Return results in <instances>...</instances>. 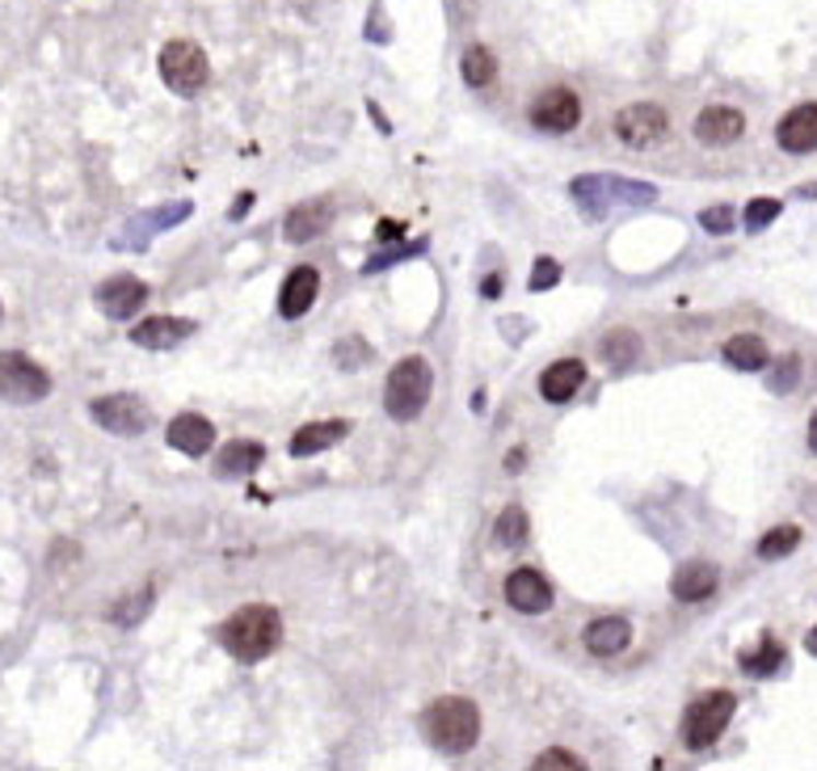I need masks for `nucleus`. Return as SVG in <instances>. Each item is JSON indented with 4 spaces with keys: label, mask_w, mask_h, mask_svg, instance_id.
<instances>
[{
    "label": "nucleus",
    "mask_w": 817,
    "mask_h": 771,
    "mask_svg": "<svg viewBox=\"0 0 817 771\" xmlns=\"http://www.w3.org/2000/svg\"><path fill=\"white\" fill-rule=\"evenodd\" d=\"M283 641V615L266 603H253L232 611L219 624V645L232 654L237 661H262L271 658Z\"/></svg>",
    "instance_id": "nucleus-1"
},
{
    "label": "nucleus",
    "mask_w": 817,
    "mask_h": 771,
    "mask_svg": "<svg viewBox=\"0 0 817 771\" xmlns=\"http://www.w3.org/2000/svg\"><path fill=\"white\" fill-rule=\"evenodd\" d=\"M422 734L442 755H468L481 738V709L463 695H442L422 713Z\"/></svg>",
    "instance_id": "nucleus-2"
},
{
    "label": "nucleus",
    "mask_w": 817,
    "mask_h": 771,
    "mask_svg": "<svg viewBox=\"0 0 817 771\" xmlns=\"http://www.w3.org/2000/svg\"><path fill=\"white\" fill-rule=\"evenodd\" d=\"M430 388H435L430 363L417 355L401 358V363L388 371V384H383V410H388V417H392V422H413V417L426 410Z\"/></svg>",
    "instance_id": "nucleus-3"
},
{
    "label": "nucleus",
    "mask_w": 817,
    "mask_h": 771,
    "mask_svg": "<svg viewBox=\"0 0 817 771\" xmlns=\"http://www.w3.org/2000/svg\"><path fill=\"white\" fill-rule=\"evenodd\" d=\"M734 691H704L695 704H687L682 713V743L687 750H709V746L721 743L725 725L734 721Z\"/></svg>",
    "instance_id": "nucleus-4"
},
{
    "label": "nucleus",
    "mask_w": 817,
    "mask_h": 771,
    "mask_svg": "<svg viewBox=\"0 0 817 771\" xmlns=\"http://www.w3.org/2000/svg\"><path fill=\"white\" fill-rule=\"evenodd\" d=\"M161 81L173 89V93H182V97H194V93H203V84L211 81V64H207V51L198 47V43H191V38H173V43H164L161 51Z\"/></svg>",
    "instance_id": "nucleus-5"
},
{
    "label": "nucleus",
    "mask_w": 817,
    "mask_h": 771,
    "mask_svg": "<svg viewBox=\"0 0 817 771\" xmlns=\"http://www.w3.org/2000/svg\"><path fill=\"white\" fill-rule=\"evenodd\" d=\"M51 392V376L22 350L0 355V401L9 405H38Z\"/></svg>",
    "instance_id": "nucleus-6"
},
{
    "label": "nucleus",
    "mask_w": 817,
    "mask_h": 771,
    "mask_svg": "<svg viewBox=\"0 0 817 771\" xmlns=\"http://www.w3.org/2000/svg\"><path fill=\"white\" fill-rule=\"evenodd\" d=\"M573 198L595 216V220H602L607 216V203H632V207H645V203H654L657 191L654 186H645V182H624V177H577L573 182Z\"/></svg>",
    "instance_id": "nucleus-7"
},
{
    "label": "nucleus",
    "mask_w": 817,
    "mask_h": 771,
    "mask_svg": "<svg viewBox=\"0 0 817 771\" xmlns=\"http://www.w3.org/2000/svg\"><path fill=\"white\" fill-rule=\"evenodd\" d=\"M89 417L102 426V430H110V435H143L148 430V422H152V410H148V401H139L136 392H114V396H97L93 405H89Z\"/></svg>",
    "instance_id": "nucleus-8"
},
{
    "label": "nucleus",
    "mask_w": 817,
    "mask_h": 771,
    "mask_svg": "<svg viewBox=\"0 0 817 771\" xmlns=\"http://www.w3.org/2000/svg\"><path fill=\"white\" fill-rule=\"evenodd\" d=\"M540 131H552V136H565V131H573L577 123H582V102H577V93L573 89H561V84H552V89H544L536 102H531V114H527Z\"/></svg>",
    "instance_id": "nucleus-9"
},
{
    "label": "nucleus",
    "mask_w": 817,
    "mask_h": 771,
    "mask_svg": "<svg viewBox=\"0 0 817 771\" xmlns=\"http://www.w3.org/2000/svg\"><path fill=\"white\" fill-rule=\"evenodd\" d=\"M666 127H670V118L654 102H632V106L615 114V136L628 148H649V143L666 136Z\"/></svg>",
    "instance_id": "nucleus-10"
},
{
    "label": "nucleus",
    "mask_w": 817,
    "mask_h": 771,
    "mask_svg": "<svg viewBox=\"0 0 817 771\" xmlns=\"http://www.w3.org/2000/svg\"><path fill=\"white\" fill-rule=\"evenodd\" d=\"M552 582L540 574V569H515L510 578H506V603L515 607V611H522V615H544L548 607H552Z\"/></svg>",
    "instance_id": "nucleus-11"
},
{
    "label": "nucleus",
    "mask_w": 817,
    "mask_h": 771,
    "mask_svg": "<svg viewBox=\"0 0 817 771\" xmlns=\"http://www.w3.org/2000/svg\"><path fill=\"white\" fill-rule=\"evenodd\" d=\"M143 300H148V287H143L136 275H114L97 287V308H102L106 317H114V321L136 317L139 308H143Z\"/></svg>",
    "instance_id": "nucleus-12"
},
{
    "label": "nucleus",
    "mask_w": 817,
    "mask_h": 771,
    "mask_svg": "<svg viewBox=\"0 0 817 771\" xmlns=\"http://www.w3.org/2000/svg\"><path fill=\"white\" fill-rule=\"evenodd\" d=\"M164 439H169L173 451H182V456H194V460H198V456H207V451L216 447V426H211L203 414H177L173 422H169Z\"/></svg>",
    "instance_id": "nucleus-13"
},
{
    "label": "nucleus",
    "mask_w": 817,
    "mask_h": 771,
    "mask_svg": "<svg viewBox=\"0 0 817 771\" xmlns=\"http://www.w3.org/2000/svg\"><path fill=\"white\" fill-rule=\"evenodd\" d=\"M775 139H780V148L792 152V157L814 152L817 148V102H805V106H796V111L784 114L780 127H775Z\"/></svg>",
    "instance_id": "nucleus-14"
},
{
    "label": "nucleus",
    "mask_w": 817,
    "mask_h": 771,
    "mask_svg": "<svg viewBox=\"0 0 817 771\" xmlns=\"http://www.w3.org/2000/svg\"><path fill=\"white\" fill-rule=\"evenodd\" d=\"M317 291H321V275L312 266H296L291 275L283 278V291H278V312L283 321H300L303 312L317 303Z\"/></svg>",
    "instance_id": "nucleus-15"
},
{
    "label": "nucleus",
    "mask_w": 817,
    "mask_h": 771,
    "mask_svg": "<svg viewBox=\"0 0 817 771\" xmlns=\"http://www.w3.org/2000/svg\"><path fill=\"white\" fill-rule=\"evenodd\" d=\"M350 435V422L346 417H329V422H308V426H300L296 430V439H291V456L296 460H308V456H321V451H329V447H337V442Z\"/></svg>",
    "instance_id": "nucleus-16"
},
{
    "label": "nucleus",
    "mask_w": 817,
    "mask_h": 771,
    "mask_svg": "<svg viewBox=\"0 0 817 771\" xmlns=\"http://www.w3.org/2000/svg\"><path fill=\"white\" fill-rule=\"evenodd\" d=\"M194 333V321H182V317H148L131 330V342L143 346V350H173L182 337Z\"/></svg>",
    "instance_id": "nucleus-17"
},
{
    "label": "nucleus",
    "mask_w": 817,
    "mask_h": 771,
    "mask_svg": "<svg viewBox=\"0 0 817 771\" xmlns=\"http://www.w3.org/2000/svg\"><path fill=\"white\" fill-rule=\"evenodd\" d=\"M746 131V114L734 106H709L695 118V139L700 143H734Z\"/></svg>",
    "instance_id": "nucleus-18"
},
{
    "label": "nucleus",
    "mask_w": 817,
    "mask_h": 771,
    "mask_svg": "<svg viewBox=\"0 0 817 771\" xmlns=\"http://www.w3.org/2000/svg\"><path fill=\"white\" fill-rule=\"evenodd\" d=\"M716 586H721L716 565H709V561H691V565H682L679 574H675L670 595H675L679 603H704Z\"/></svg>",
    "instance_id": "nucleus-19"
},
{
    "label": "nucleus",
    "mask_w": 817,
    "mask_h": 771,
    "mask_svg": "<svg viewBox=\"0 0 817 771\" xmlns=\"http://www.w3.org/2000/svg\"><path fill=\"white\" fill-rule=\"evenodd\" d=\"M582 384H586V363H582V358H561V363H552L544 376H540V396L561 405V401H569Z\"/></svg>",
    "instance_id": "nucleus-20"
},
{
    "label": "nucleus",
    "mask_w": 817,
    "mask_h": 771,
    "mask_svg": "<svg viewBox=\"0 0 817 771\" xmlns=\"http://www.w3.org/2000/svg\"><path fill=\"white\" fill-rule=\"evenodd\" d=\"M628 641H632V624L624 615H602V620H595L586 629V649L599 654V658H611V654L628 649Z\"/></svg>",
    "instance_id": "nucleus-21"
},
{
    "label": "nucleus",
    "mask_w": 817,
    "mask_h": 771,
    "mask_svg": "<svg viewBox=\"0 0 817 771\" xmlns=\"http://www.w3.org/2000/svg\"><path fill=\"white\" fill-rule=\"evenodd\" d=\"M262 460H266V447H262V442L237 439L219 451L216 476H223V481H232V476H249V472L262 469Z\"/></svg>",
    "instance_id": "nucleus-22"
},
{
    "label": "nucleus",
    "mask_w": 817,
    "mask_h": 771,
    "mask_svg": "<svg viewBox=\"0 0 817 771\" xmlns=\"http://www.w3.org/2000/svg\"><path fill=\"white\" fill-rule=\"evenodd\" d=\"M721 355H725V363L737 367V371H763L767 363H771L767 342L763 337H755V333H737V337H729Z\"/></svg>",
    "instance_id": "nucleus-23"
},
{
    "label": "nucleus",
    "mask_w": 817,
    "mask_h": 771,
    "mask_svg": "<svg viewBox=\"0 0 817 771\" xmlns=\"http://www.w3.org/2000/svg\"><path fill=\"white\" fill-rule=\"evenodd\" d=\"M329 228V203H303V207H296L287 220H283V237L287 241H312V237H321Z\"/></svg>",
    "instance_id": "nucleus-24"
},
{
    "label": "nucleus",
    "mask_w": 817,
    "mask_h": 771,
    "mask_svg": "<svg viewBox=\"0 0 817 771\" xmlns=\"http://www.w3.org/2000/svg\"><path fill=\"white\" fill-rule=\"evenodd\" d=\"M784 645L780 641H771V636H763L755 649H741V658H737V666H741V675H750V679H767V675H775L780 666H784Z\"/></svg>",
    "instance_id": "nucleus-25"
},
{
    "label": "nucleus",
    "mask_w": 817,
    "mask_h": 771,
    "mask_svg": "<svg viewBox=\"0 0 817 771\" xmlns=\"http://www.w3.org/2000/svg\"><path fill=\"white\" fill-rule=\"evenodd\" d=\"M636 355H641V337L632 330H611L602 337V358H607L611 371H628L636 363Z\"/></svg>",
    "instance_id": "nucleus-26"
},
{
    "label": "nucleus",
    "mask_w": 817,
    "mask_h": 771,
    "mask_svg": "<svg viewBox=\"0 0 817 771\" xmlns=\"http://www.w3.org/2000/svg\"><path fill=\"white\" fill-rule=\"evenodd\" d=\"M463 84H472V89H490L493 81H497V59H493L490 47H468L463 51Z\"/></svg>",
    "instance_id": "nucleus-27"
},
{
    "label": "nucleus",
    "mask_w": 817,
    "mask_h": 771,
    "mask_svg": "<svg viewBox=\"0 0 817 771\" xmlns=\"http://www.w3.org/2000/svg\"><path fill=\"white\" fill-rule=\"evenodd\" d=\"M527 536H531L527 510L506 506V510H502V519H497V527H493V540H497L502 549H518V544H527Z\"/></svg>",
    "instance_id": "nucleus-28"
},
{
    "label": "nucleus",
    "mask_w": 817,
    "mask_h": 771,
    "mask_svg": "<svg viewBox=\"0 0 817 771\" xmlns=\"http://www.w3.org/2000/svg\"><path fill=\"white\" fill-rule=\"evenodd\" d=\"M152 603H157V595H152V586H143V590H136L131 599H123V603L110 607V620L123 624V629H136L139 620L152 611Z\"/></svg>",
    "instance_id": "nucleus-29"
},
{
    "label": "nucleus",
    "mask_w": 817,
    "mask_h": 771,
    "mask_svg": "<svg viewBox=\"0 0 817 771\" xmlns=\"http://www.w3.org/2000/svg\"><path fill=\"white\" fill-rule=\"evenodd\" d=\"M796 544H801V527H792V523L771 527L763 540H759V556H763V561H780V556H789Z\"/></svg>",
    "instance_id": "nucleus-30"
},
{
    "label": "nucleus",
    "mask_w": 817,
    "mask_h": 771,
    "mask_svg": "<svg viewBox=\"0 0 817 771\" xmlns=\"http://www.w3.org/2000/svg\"><path fill=\"white\" fill-rule=\"evenodd\" d=\"M775 216H780V198H755L746 207V228H767Z\"/></svg>",
    "instance_id": "nucleus-31"
},
{
    "label": "nucleus",
    "mask_w": 817,
    "mask_h": 771,
    "mask_svg": "<svg viewBox=\"0 0 817 771\" xmlns=\"http://www.w3.org/2000/svg\"><path fill=\"white\" fill-rule=\"evenodd\" d=\"M531 768H536V771H548V768H569V771H582V768H586V763H582V759H577L573 750H544V755H540V759H536Z\"/></svg>",
    "instance_id": "nucleus-32"
},
{
    "label": "nucleus",
    "mask_w": 817,
    "mask_h": 771,
    "mask_svg": "<svg viewBox=\"0 0 817 771\" xmlns=\"http://www.w3.org/2000/svg\"><path fill=\"white\" fill-rule=\"evenodd\" d=\"M556 283H561V266H556L552 257H540L536 271H531V291H548V287H556Z\"/></svg>",
    "instance_id": "nucleus-33"
},
{
    "label": "nucleus",
    "mask_w": 817,
    "mask_h": 771,
    "mask_svg": "<svg viewBox=\"0 0 817 771\" xmlns=\"http://www.w3.org/2000/svg\"><path fill=\"white\" fill-rule=\"evenodd\" d=\"M700 223H704L709 232H729V228H734V211H729V207H709V211L700 216Z\"/></svg>",
    "instance_id": "nucleus-34"
},
{
    "label": "nucleus",
    "mask_w": 817,
    "mask_h": 771,
    "mask_svg": "<svg viewBox=\"0 0 817 771\" xmlns=\"http://www.w3.org/2000/svg\"><path fill=\"white\" fill-rule=\"evenodd\" d=\"M796 376H801V363H796V358H784V367L775 371V380H771V388H775V392H792V384H796Z\"/></svg>",
    "instance_id": "nucleus-35"
},
{
    "label": "nucleus",
    "mask_w": 817,
    "mask_h": 771,
    "mask_svg": "<svg viewBox=\"0 0 817 771\" xmlns=\"http://www.w3.org/2000/svg\"><path fill=\"white\" fill-rule=\"evenodd\" d=\"M245 207H253V194H241V198H237V207H232V220H237V216H241Z\"/></svg>",
    "instance_id": "nucleus-36"
},
{
    "label": "nucleus",
    "mask_w": 817,
    "mask_h": 771,
    "mask_svg": "<svg viewBox=\"0 0 817 771\" xmlns=\"http://www.w3.org/2000/svg\"><path fill=\"white\" fill-rule=\"evenodd\" d=\"M502 291V275H490L485 278V296H497Z\"/></svg>",
    "instance_id": "nucleus-37"
},
{
    "label": "nucleus",
    "mask_w": 817,
    "mask_h": 771,
    "mask_svg": "<svg viewBox=\"0 0 817 771\" xmlns=\"http://www.w3.org/2000/svg\"><path fill=\"white\" fill-rule=\"evenodd\" d=\"M809 451L817 456V414H814V422H809Z\"/></svg>",
    "instance_id": "nucleus-38"
},
{
    "label": "nucleus",
    "mask_w": 817,
    "mask_h": 771,
    "mask_svg": "<svg viewBox=\"0 0 817 771\" xmlns=\"http://www.w3.org/2000/svg\"><path fill=\"white\" fill-rule=\"evenodd\" d=\"M506 469L515 472V469H522V451H510V460H506Z\"/></svg>",
    "instance_id": "nucleus-39"
},
{
    "label": "nucleus",
    "mask_w": 817,
    "mask_h": 771,
    "mask_svg": "<svg viewBox=\"0 0 817 771\" xmlns=\"http://www.w3.org/2000/svg\"><path fill=\"white\" fill-rule=\"evenodd\" d=\"M805 649H809V654H814V658H817V624H814V633L805 636Z\"/></svg>",
    "instance_id": "nucleus-40"
}]
</instances>
